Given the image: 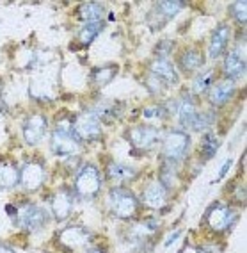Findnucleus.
I'll use <instances>...</instances> for the list:
<instances>
[{
  "label": "nucleus",
  "mask_w": 247,
  "mask_h": 253,
  "mask_svg": "<svg viewBox=\"0 0 247 253\" xmlns=\"http://www.w3.org/2000/svg\"><path fill=\"white\" fill-rule=\"evenodd\" d=\"M128 137H130V143L134 148L141 150V152H148L160 139V130L155 126H134L128 132Z\"/></svg>",
  "instance_id": "0eeeda50"
},
{
  "label": "nucleus",
  "mask_w": 247,
  "mask_h": 253,
  "mask_svg": "<svg viewBox=\"0 0 247 253\" xmlns=\"http://www.w3.org/2000/svg\"><path fill=\"white\" fill-rule=\"evenodd\" d=\"M229 41V27L228 25H219V27L213 31L210 40V46H208V54L212 59L219 57L222 52H224L226 45Z\"/></svg>",
  "instance_id": "dca6fc26"
},
{
  "label": "nucleus",
  "mask_w": 247,
  "mask_h": 253,
  "mask_svg": "<svg viewBox=\"0 0 247 253\" xmlns=\"http://www.w3.org/2000/svg\"><path fill=\"white\" fill-rule=\"evenodd\" d=\"M73 207V198L68 191H59L57 195L52 200V212H54L55 219L57 221H63L70 216Z\"/></svg>",
  "instance_id": "2eb2a0df"
},
{
  "label": "nucleus",
  "mask_w": 247,
  "mask_h": 253,
  "mask_svg": "<svg viewBox=\"0 0 247 253\" xmlns=\"http://www.w3.org/2000/svg\"><path fill=\"white\" fill-rule=\"evenodd\" d=\"M237 219L233 209L226 207V205H215L208 214V225L213 230H226L228 226H231Z\"/></svg>",
  "instance_id": "9d476101"
},
{
  "label": "nucleus",
  "mask_w": 247,
  "mask_h": 253,
  "mask_svg": "<svg viewBox=\"0 0 247 253\" xmlns=\"http://www.w3.org/2000/svg\"><path fill=\"white\" fill-rule=\"evenodd\" d=\"M246 7H247L246 2H235L231 5V13H233V16L240 23H246Z\"/></svg>",
  "instance_id": "c85d7f7f"
},
{
  "label": "nucleus",
  "mask_w": 247,
  "mask_h": 253,
  "mask_svg": "<svg viewBox=\"0 0 247 253\" xmlns=\"http://www.w3.org/2000/svg\"><path fill=\"white\" fill-rule=\"evenodd\" d=\"M87 253H104V252H98V250H95V252H87Z\"/></svg>",
  "instance_id": "c9c22d12"
},
{
  "label": "nucleus",
  "mask_w": 247,
  "mask_h": 253,
  "mask_svg": "<svg viewBox=\"0 0 247 253\" xmlns=\"http://www.w3.org/2000/svg\"><path fill=\"white\" fill-rule=\"evenodd\" d=\"M46 212L45 209L37 207L34 204H29V205H23L20 209L18 212H16V221L18 225L22 226L23 230H29V232H34L37 228H41L43 225H46Z\"/></svg>",
  "instance_id": "39448f33"
},
{
  "label": "nucleus",
  "mask_w": 247,
  "mask_h": 253,
  "mask_svg": "<svg viewBox=\"0 0 247 253\" xmlns=\"http://www.w3.org/2000/svg\"><path fill=\"white\" fill-rule=\"evenodd\" d=\"M78 16H80L82 20H86L87 23L102 22V18H104V5L96 4V2L82 4L80 9H78Z\"/></svg>",
  "instance_id": "412c9836"
},
{
  "label": "nucleus",
  "mask_w": 247,
  "mask_h": 253,
  "mask_svg": "<svg viewBox=\"0 0 247 253\" xmlns=\"http://www.w3.org/2000/svg\"><path fill=\"white\" fill-rule=\"evenodd\" d=\"M52 150L59 157L75 155V152L78 150V137L75 136L71 126L59 125L55 128L54 136H52Z\"/></svg>",
  "instance_id": "7ed1b4c3"
},
{
  "label": "nucleus",
  "mask_w": 247,
  "mask_h": 253,
  "mask_svg": "<svg viewBox=\"0 0 247 253\" xmlns=\"http://www.w3.org/2000/svg\"><path fill=\"white\" fill-rule=\"evenodd\" d=\"M73 132L78 137V141H96L102 136L100 120L93 113H82L73 122Z\"/></svg>",
  "instance_id": "20e7f679"
},
{
  "label": "nucleus",
  "mask_w": 247,
  "mask_h": 253,
  "mask_svg": "<svg viewBox=\"0 0 247 253\" xmlns=\"http://www.w3.org/2000/svg\"><path fill=\"white\" fill-rule=\"evenodd\" d=\"M224 73L228 75L231 81L233 79H240L244 77V73H246V57H244V52L240 54L237 50L233 52H229L224 59Z\"/></svg>",
  "instance_id": "ddd939ff"
},
{
  "label": "nucleus",
  "mask_w": 247,
  "mask_h": 253,
  "mask_svg": "<svg viewBox=\"0 0 247 253\" xmlns=\"http://www.w3.org/2000/svg\"><path fill=\"white\" fill-rule=\"evenodd\" d=\"M229 166H231V159H228V161H226V163L222 164V168H220L219 175H217V180H220V178H222V176L226 175V171L229 169Z\"/></svg>",
  "instance_id": "2f4dec72"
},
{
  "label": "nucleus",
  "mask_w": 247,
  "mask_h": 253,
  "mask_svg": "<svg viewBox=\"0 0 247 253\" xmlns=\"http://www.w3.org/2000/svg\"><path fill=\"white\" fill-rule=\"evenodd\" d=\"M235 93V84L233 81H224L219 82L215 86L212 87L210 91V102L213 105H224Z\"/></svg>",
  "instance_id": "f3484780"
},
{
  "label": "nucleus",
  "mask_w": 247,
  "mask_h": 253,
  "mask_svg": "<svg viewBox=\"0 0 247 253\" xmlns=\"http://www.w3.org/2000/svg\"><path fill=\"white\" fill-rule=\"evenodd\" d=\"M198 109L194 105V102L190 98L181 100L180 107H178V116H180V123L185 126H194L196 118H198Z\"/></svg>",
  "instance_id": "aec40b11"
},
{
  "label": "nucleus",
  "mask_w": 247,
  "mask_h": 253,
  "mask_svg": "<svg viewBox=\"0 0 247 253\" xmlns=\"http://www.w3.org/2000/svg\"><path fill=\"white\" fill-rule=\"evenodd\" d=\"M166 187L160 182H151L142 193V204L149 209H160L166 204Z\"/></svg>",
  "instance_id": "4468645a"
},
{
  "label": "nucleus",
  "mask_w": 247,
  "mask_h": 253,
  "mask_svg": "<svg viewBox=\"0 0 247 253\" xmlns=\"http://www.w3.org/2000/svg\"><path fill=\"white\" fill-rule=\"evenodd\" d=\"M171 50H173V43H169V41H162V45L157 48L158 59H167V55H169Z\"/></svg>",
  "instance_id": "c756f323"
},
{
  "label": "nucleus",
  "mask_w": 247,
  "mask_h": 253,
  "mask_svg": "<svg viewBox=\"0 0 247 253\" xmlns=\"http://www.w3.org/2000/svg\"><path fill=\"white\" fill-rule=\"evenodd\" d=\"M20 182V171L9 161H0V187H13Z\"/></svg>",
  "instance_id": "6ab92c4d"
},
{
  "label": "nucleus",
  "mask_w": 247,
  "mask_h": 253,
  "mask_svg": "<svg viewBox=\"0 0 247 253\" xmlns=\"http://www.w3.org/2000/svg\"><path fill=\"white\" fill-rule=\"evenodd\" d=\"M20 182L23 184V187L29 191H36L43 182H45V169L43 166L37 163H29L23 166V169L20 171Z\"/></svg>",
  "instance_id": "9b49d317"
},
{
  "label": "nucleus",
  "mask_w": 247,
  "mask_h": 253,
  "mask_svg": "<svg viewBox=\"0 0 247 253\" xmlns=\"http://www.w3.org/2000/svg\"><path fill=\"white\" fill-rule=\"evenodd\" d=\"M183 2H178V0H171V2H158L157 5H155V11H153V14H157L158 18V29H160L162 23H166L169 18H173V16H176V13L183 7Z\"/></svg>",
  "instance_id": "a211bd4d"
},
{
  "label": "nucleus",
  "mask_w": 247,
  "mask_h": 253,
  "mask_svg": "<svg viewBox=\"0 0 247 253\" xmlns=\"http://www.w3.org/2000/svg\"><path fill=\"white\" fill-rule=\"evenodd\" d=\"M181 253H205V250L196 248V246H190V244H187V246L181 250Z\"/></svg>",
  "instance_id": "473e14b6"
},
{
  "label": "nucleus",
  "mask_w": 247,
  "mask_h": 253,
  "mask_svg": "<svg viewBox=\"0 0 247 253\" xmlns=\"http://www.w3.org/2000/svg\"><path fill=\"white\" fill-rule=\"evenodd\" d=\"M166 116V109L164 107H151L144 111V118H164Z\"/></svg>",
  "instance_id": "7c9ffc66"
},
{
  "label": "nucleus",
  "mask_w": 247,
  "mask_h": 253,
  "mask_svg": "<svg viewBox=\"0 0 247 253\" xmlns=\"http://www.w3.org/2000/svg\"><path fill=\"white\" fill-rule=\"evenodd\" d=\"M102 29H104V23H102V22L86 23V25L82 27L80 34H78V41H80L82 45H89L91 41L95 40L100 32H102Z\"/></svg>",
  "instance_id": "b1692460"
},
{
  "label": "nucleus",
  "mask_w": 247,
  "mask_h": 253,
  "mask_svg": "<svg viewBox=\"0 0 247 253\" xmlns=\"http://www.w3.org/2000/svg\"><path fill=\"white\" fill-rule=\"evenodd\" d=\"M46 134V118L41 113H34L23 125V137L27 145H37Z\"/></svg>",
  "instance_id": "6e6552de"
},
{
  "label": "nucleus",
  "mask_w": 247,
  "mask_h": 253,
  "mask_svg": "<svg viewBox=\"0 0 247 253\" xmlns=\"http://www.w3.org/2000/svg\"><path fill=\"white\" fill-rule=\"evenodd\" d=\"M217 148H219V139H217L215 134L213 132L205 134V137L201 141V152L205 155V159H210L217 152Z\"/></svg>",
  "instance_id": "a878e982"
},
{
  "label": "nucleus",
  "mask_w": 247,
  "mask_h": 253,
  "mask_svg": "<svg viewBox=\"0 0 247 253\" xmlns=\"http://www.w3.org/2000/svg\"><path fill=\"white\" fill-rule=\"evenodd\" d=\"M116 105L114 102H108V104H100L98 107H96V113H93L96 118H102L104 122H112V120H116L117 116L121 113H117L116 111Z\"/></svg>",
  "instance_id": "cd10ccee"
},
{
  "label": "nucleus",
  "mask_w": 247,
  "mask_h": 253,
  "mask_svg": "<svg viewBox=\"0 0 247 253\" xmlns=\"http://www.w3.org/2000/svg\"><path fill=\"white\" fill-rule=\"evenodd\" d=\"M189 145H190L189 134H185L181 130H173L167 134L166 141H164V155L169 161H180L187 154Z\"/></svg>",
  "instance_id": "423d86ee"
},
{
  "label": "nucleus",
  "mask_w": 247,
  "mask_h": 253,
  "mask_svg": "<svg viewBox=\"0 0 247 253\" xmlns=\"http://www.w3.org/2000/svg\"><path fill=\"white\" fill-rule=\"evenodd\" d=\"M76 193L84 198H95L102 189V176L93 164H86L82 168L75 180Z\"/></svg>",
  "instance_id": "f257e3e1"
},
{
  "label": "nucleus",
  "mask_w": 247,
  "mask_h": 253,
  "mask_svg": "<svg viewBox=\"0 0 247 253\" xmlns=\"http://www.w3.org/2000/svg\"><path fill=\"white\" fill-rule=\"evenodd\" d=\"M59 243L70 250H80L89 243V232L82 226H70L61 232Z\"/></svg>",
  "instance_id": "1a4fd4ad"
},
{
  "label": "nucleus",
  "mask_w": 247,
  "mask_h": 253,
  "mask_svg": "<svg viewBox=\"0 0 247 253\" xmlns=\"http://www.w3.org/2000/svg\"><path fill=\"white\" fill-rule=\"evenodd\" d=\"M178 235H180V232H178V230H176L173 235H169V237H167V241H166V246H169V244L175 243V239H176V237H178Z\"/></svg>",
  "instance_id": "72a5a7b5"
},
{
  "label": "nucleus",
  "mask_w": 247,
  "mask_h": 253,
  "mask_svg": "<svg viewBox=\"0 0 247 253\" xmlns=\"http://www.w3.org/2000/svg\"><path fill=\"white\" fill-rule=\"evenodd\" d=\"M203 55L198 50H187L183 55L180 57V66L183 72H194L198 70L199 66H203Z\"/></svg>",
  "instance_id": "5701e85b"
},
{
  "label": "nucleus",
  "mask_w": 247,
  "mask_h": 253,
  "mask_svg": "<svg viewBox=\"0 0 247 253\" xmlns=\"http://www.w3.org/2000/svg\"><path fill=\"white\" fill-rule=\"evenodd\" d=\"M213 84V72L207 70V72L199 73V77L194 81V93L196 95H201L207 89H210V86Z\"/></svg>",
  "instance_id": "bb28decb"
},
{
  "label": "nucleus",
  "mask_w": 247,
  "mask_h": 253,
  "mask_svg": "<svg viewBox=\"0 0 247 253\" xmlns=\"http://www.w3.org/2000/svg\"><path fill=\"white\" fill-rule=\"evenodd\" d=\"M108 198H110V211L114 212V216L121 217V219H128V217L135 216V212H137V200L128 189L116 187V189L110 191Z\"/></svg>",
  "instance_id": "f03ea898"
},
{
  "label": "nucleus",
  "mask_w": 247,
  "mask_h": 253,
  "mask_svg": "<svg viewBox=\"0 0 247 253\" xmlns=\"http://www.w3.org/2000/svg\"><path fill=\"white\" fill-rule=\"evenodd\" d=\"M114 77H116V66H105V68L95 70L93 82H95L96 86H107Z\"/></svg>",
  "instance_id": "393cba45"
},
{
  "label": "nucleus",
  "mask_w": 247,
  "mask_h": 253,
  "mask_svg": "<svg viewBox=\"0 0 247 253\" xmlns=\"http://www.w3.org/2000/svg\"><path fill=\"white\" fill-rule=\"evenodd\" d=\"M151 72L153 77H157L166 86H175L176 82H178V73H176L173 63H169L167 59H157L151 66Z\"/></svg>",
  "instance_id": "f8f14e48"
},
{
  "label": "nucleus",
  "mask_w": 247,
  "mask_h": 253,
  "mask_svg": "<svg viewBox=\"0 0 247 253\" xmlns=\"http://www.w3.org/2000/svg\"><path fill=\"white\" fill-rule=\"evenodd\" d=\"M0 253H14V250H11L9 246H5V244H0Z\"/></svg>",
  "instance_id": "f704fd0d"
},
{
  "label": "nucleus",
  "mask_w": 247,
  "mask_h": 253,
  "mask_svg": "<svg viewBox=\"0 0 247 253\" xmlns=\"http://www.w3.org/2000/svg\"><path fill=\"white\" fill-rule=\"evenodd\" d=\"M108 173V178L112 182H126V180H132L135 178V169L130 166H125V164H119V163H114L108 166L107 169Z\"/></svg>",
  "instance_id": "4be33fe9"
}]
</instances>
